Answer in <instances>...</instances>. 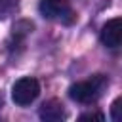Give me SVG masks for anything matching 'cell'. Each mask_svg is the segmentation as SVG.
<instances>
[{
	"mask_svg": "<svg viewBox=\"0 0 122 122\" xmlns=\"http://www.w3.org/2000/svg\"><path fill=\"white\" fill-rule=\"evenodd\" d=\"M13 6H15V0H0V17H4Z\"/></svg>",
	"mask_w": 122,
	"mask_h": 122,
	"instance_id": "9",
	"label": "cell"
},
{
	"mask_svg": "<svg viewBox=\"0 0 122 122\" xmlns=\"http://www.w3.org/2000/svg\"><path fill=\"white\" fill-rule=\"evenodd\" d=\"M101 42L107 48H118L122 46V19H111L101 27Z\"/></svg>",
	"mask_w": 122,
	"mask_h": 122,
	"instance_id": "4",
	"label": "cell"
},
{
	"mask_svg": "<svg viewBox=\"0 0 122 122\" xmlns=\"http://www.w3.org/2000/svg\"><path fill=\"white\" fill-rule=\"evenodd\" d=\"M38 116L44 122H59V120L67 118V111H65V105L59 99H50V101L40 105Z\"/></svg>",
	"mask_w": 122,
	"mask_h": 122,
	"instance_id": "5",
	"label": "cell"
},
{
	"mask_svg": "<svg viewBox=\"0 0 122 122\" xmlns=\"http://www.w3.org/2000/svg\"><path fill=\"white\" fill-rule=\"evenodd\" d=\"M38 95H40V84L36 78H30V76L19 78L11 88V99L19 107L30 105Z\"/></svg>",
	"mask_w": 122,
	"mask_h": 122,
	"instance_id": "3",
	"label": "cell"
},
{
	"mask_svg": "<svg viewBox=\"0 0 122 122\" xmlns=\"http://www.w3.org/2000/svg\"><path fill=\"white\" fill-rule=\"evenodd\" d=\"M38 11L42 17L63 25H72L76 21V13L72 11L69 0H40Z\"/></svg>",
	"mask_w": 122,
	"mask_h": 122,
	"instance_id": "2",
	"label": "cell"
},
{
	"mask_svg": "<svg viewBox=\"0 0 122 122\" xmlns=\"http://www.w3.org/2000/svg\"><path fill=\"white\" fill-rule=\"evenodd\" d=\"M111 118L114 122H122V95L112 101V105H111Z\"/></svg>",
	"mask_w": 122,
	"mask_h": 122,
	"instance_id": "7",
	"label": "cell"
},
{
	"mask_svg": "<svg viewBox=\"0 0 122 122\" xmlns=\"http://www.w3.org/2000/svg\"><path fill=\"white\" fill-rule=\"evenodd\" d=\"M78 120L80 122H88V120H105V114L103 112H84V114H80L78 116Z\"/></svg>",
	"mask_w": 122,
	"mask_h": 122,
	"instance_id": "8",
	"label": "cell"
},
{
	"mask_svg": "<svg viewBox=\"0 0 122 122\" xmlns=\"http://www.w3.org/2000/svg\"><path fill=\"white\" fill-rule=\"evenodd\" d=\"M29 32H32V23L27 21V19L17 21L13 25V29H11V40L15 42V46H21L25 42V38H27Z\"/></svg>",
	"mask_w": 122,
	"mask_h": 122,
	"instance_id": "6",
	"label": "cell"
},
{
	"mask_svg": "<svg viewBox=\"0 0 122 122\" xmlns=\"http://www.w3.org/2000/svg\"><path fill=\"white\" fill-rule=\"evenodd\" d=\"M109 86V78L105 74H93L88 80L76 82L69 88V97L76 103H95Z\"/></svg>",
	"mask_w": 122,
	"mask_h": 122,
	"instance_id": "1",
	"label": "cell"
}]
</instances>
